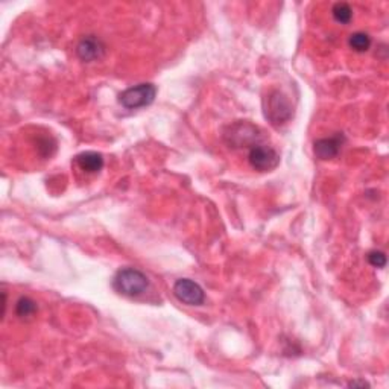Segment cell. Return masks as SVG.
I'll return each mask as SVG.
<instances>
[{"label": "cell", "instance_id": "cell-1", "mask_svg": "<svg viewBox=\"0 0 389 389\" xmlns=\"http://www.w3.org/2000/svg\"><path fill=\"white\" fill-rule=\"evenodd\" d=\"M263 115L272 127H281L293 116L292 103L280 90H271L263 99Z\"/></svg>", "mask_w": 389, "mask_h": 389}, {"label": "cell", "instance_id": "cell-2", "mask_svg": "<svg viewBox=\"0 0 389 389\" xmlns=\"http://www.w3.org/2000/svg\"><path fill=\"white\" fill-rule=\"evenodd\" d=\"M113 288L120 295L125 297H140L149 288V279L146 274L136 268H122L113 277Z\"/></svg>", "mask_w": 389, "mask_h": 389}, {"label": "cell", "instance_id": "cell-3", "mask_svg": "<svg viewBox=\"0 0 389 389\" xmlns=\"http://www.w3.org/2000/svg\"><path fill=\"white\" fill-rule=\"evenodd\" d=\"M157 87L151 82H144L123 90L119 94V103L127 110H139L149 107L155 101Z\"/></svg>", "mask_w": 389, "mask_h": 389}, {"label": "cell", "instance_id": "cell-4", "mask_svg": "<svg viewBox=\"0 0 389 389\" xmlns=\"http://www.w3.org/2000/svg\"><path fill=\"white\" fill-rule=\"evenodd\" d=\"M260 129L248 122H236L225 131L224 139L230 148L257 145Z\"/></svg>", "mask_w": 389, "mask_h": 389}, {"label": "cell", "instance_id": "cell-5", "mask_svg": "<svg viewBox=\"0 0 389 389\" xmlns=\"http://www.w3.org/2000/svg\"><path fill=\"white\" fill-rule=\"evenodd\" d=\"M248 161L251 167L259 172H269L280 165V154L268 145L257 144L250 148Z\"/></svg>", "mask_w": 389, "mask_h": 389}, {"label": "cell", "instance_id": "cell-6", "mask_svg": "<svg viewBox=\"0 0 389 389\" xmlns=\"http://www.w3.org/2000/svg\"><path fill=\"white\" fill-rule=\"evenodd\" d=\"M174 295L187 306H203L205 301L204 289L191 279H179L174 284Z\"/></svg>", "mask_w": 389, "mask_h": 389}, {"label": "cell", "instance_id": "cell-7", "mask_svg": "<svg viewBox=\"0 0 389 389\" xmlns=\"http://www.w3.org/2000/svg\"><path fill=\"white\" fill-rule=\"evenodd\" d=\"M345 144V136L343 132H336V134L324 137L317 140L313 144V153L319 158V160H331L338 157Z\"/></svg>", "mask_w": 389, "mask_h": 389}, {"label": "cell", "instance_id": "cell-8", "mask_svg": "<svg viewBox=\"0 0 389 389\" xmlns=\"http://www.w3.org/2000/svg\"><path fill=\"white\" fill-rule=\"evenodd\" d=\"M106 53V44L96 35H87L79 40L77 46L78 58L84 63H93L101 60Z\"/></svg>", "mask_w": 389, "mask_h": 389}, {"label": "cell", "instance_id": "cell-9", "mask_svg": "<svg viewBox=\"0 0 389 389\" xmlns=\"http://www.w3.org/2000/svg\"><path fill=\"white\" fill-rule=\"evenodd\" d=\"M75 163L84 172L96 174L103 167V157L99 153H94V151H85V153H81L75 157Z\"/></svg>", "mask_w": 389, "mask_h": 389}, {"label": "cell", "instance_id": "cell-10", "mask_svg": "<svg viewBox=\"0 0 389 389\" xmlns=\"http://www.w3.org/2000/svg\"><path fill=\"white\" fill-rule=\"evenodd\" d=\"M348 44L355 52L362 53V52H366L369 47H371V37L365 32H355L350 35Z\"/></svg>", "mask_w": 389, "mask_h": 389}, {"label": "cell", "instance_id": "cell-11", "mask_svg": "<svg viewBox=\"0 0 389 389\" xmlns=\"http://www.w3.org/2000/svg\"><path fill=\"white\" fill-rule=\"evenodd\" d=\"M331 15H333L335 22L340 25H348L353 18V9L345 2H338L331 8Z\"/></svg>", "mask_w": 389, "mask_h": 389}, {"label": "cell", "instance_id": "cell-12", "mask_svg": "<svg viewBox=\"0 0 389 389\" xmlns=\"http://www.w3.org/2000/svg\"><path fill=\"white\" fill-rule=\"evenodd\" d=\"M37 312V302L30 297L18 298L15 305V315L18 318H31Z\"/></svg>", "mask_w": 389, "mask_h": 389}, {"label": "cell", "instance_id": "cell-13", "mask_svg": "<svg viewBox=\"0 0 389 389\" xmlns=\"http://www.w3.org/2000/svg\"><path fill=\"white\" fill-rule=\"evenodd\" d=\"M366 260L369 264H371V267L378 268V269L386 267V254L383 251H378V250L369 251L366 255Z\"/></svg>", "mask_w": 389, "mask_h": 389}, {"label": "cell", "instance_id": "cell-14", "mask_svg": "<svg viewBox=\"0 0 389 389\" xmlns=\"http://www.w3.org/2000/svg\"><path fill=\"white\" fill-rule=\"evenodd\" d=\"M357 386L365 388V386H369V383L365 382V381H353V382L348 383V388H357Z\"/></svg>", "mask_w": 389, "mask_h": 389}]
</instances>
